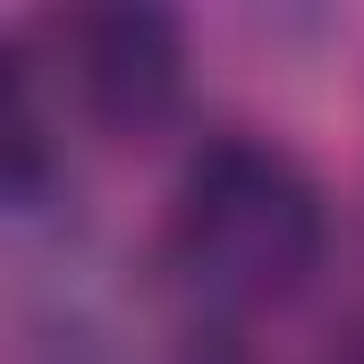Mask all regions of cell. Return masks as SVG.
I'll return each mask as SVG.
<instances>
[{"mask_svg":"<svg viewBox=\"0 0 364 364\" xmlns=\"http://www.w3.org/2000/svg\"><path fill=\"white\" fill-rule=\"evenodd\" d=\"M331 212L296 153L263 136H220L186 161L170 220H161V272L178 279L195 314H255L288 305L322 272Z\"/></svg>","mask_w":364,"mask_h":364,"instance_id":"1","label":"cell"},{"mask_svg":"<svg viewBox=\"0 0 364 364\" xmlns=\"http://www.w3.org/2000/svg\"><path fill=\"white\" fill-rule=\"evenodd\" d=\"M60 93L85 110L102 136H153L186 85V34L153 0H110V9H68L43 26Z\"/></svg>","mask_w":364,"mask_h":364,"instance_id":"2","label":"cell"}]
</instances>
